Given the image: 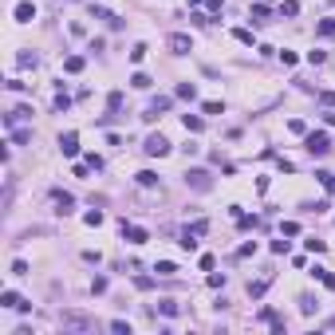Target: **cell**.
Instances as JSON below:
<instances>
[{"mask_svg":"<svg viewBox=\"0 0 335 335\" xmlns=\"http://www.w3.org/2000/svg\"><path fill=\"white\" fill-rule=\"evenodd\" d=\"M123 237L130 240V245H146V237H150V233L138 229V225H127V221H123Z\"/></svg>","mask_w":335,"mask_h":335,"instance_id":"cell-9","label":"cell"},{"mask_svg":"<svg viewBox=\"0 0 335 335\" xmlns=\"http://www.w3.org/2000/svg\"><path fill=\"white\" fill-rule=\"evenodd\" d=\"M83 221L95 229V225H103V213H99V209H91V213H83Z\"/></svg>","mask_w":335,"mask_h":335,"instance_id":"cell-28","label":"cell"},{"mask_svg":"<svg viewBox=\"0 0 335 335\" xmlns=\"http://www.w3.org/2000/svg\"><path fill=\"white\" fill-rule=\"evenodd\" d=\"M174 95H177V99H190V103H193V99H197V87H193V83H177V91H174Z\"/></svg>","mask_w":335,"mask_h":335,"instance_id":"cell-14","label":"cell"},{"mask_svg":"<svg viewBox=\"0 0 335 335\" xmlns=\"http://www.w3.org/2000/svg\"><path fill=\"white\" fill-rule=\"evenodd\" d=\"M162 111H170V99H166V95H158V99H154V103H150V107H146V114H142V118H146V123H154V118H158V114H162Z\"/></svg>","mask_w":335,"mask_h":335,"instance_id":"cell-7","label":"cell"},{"mask_svg":"<svg viewBox=\"0 0 335 335\" xmlns=\"http://www.w3.org/2000/svg\"><path fill=\"white\" fill-rule=\"evenodd\" d=\"M186 186L205 193V190H213V177H209V170H186Z\"/></svg>","mask_w":335,"mask_h":335,"instance_id":"cell-3","label":"cell"},{"mask_svg":"<svg viewBox=\"0 0 335 335\" xmlns=\"http://www.w3.org/2000/svg\"><path fill=\"white\" fill-rule=\"evenodd\" d=\"M316 32H319L323 40H335V20H319V24H316Z\"/></svg>","mask_w":335,"mask_h":335,"instance_id":"cell-18","label":"cell"},{"mask_svg":"<svg viewBox=\"0 0 335 335\" xmlns=\"http://www.w3.org/2000/svg\"><path fill=\"white\" fill-rule=\"evenodd\" d=\"M205 4H209V12H221V8H225V0H205Z\"/></svg>","mask_w":335,"mask_h":335,"instance_id":"cell-45","label":"cell"},{"mask_svg":"<svg viewBox=\"0 0 335 335\" xmlns=\"http://www.w3.org/2000/svg\"><path fill=\"white\" fill-rule=\"evenodd\" d=\"M300 12V0H284V4H280V16H296Z\"/></svg>","mask_w":335,"mask_h":335,"instance_id":"cell-27","label":"cell"},{"mask_svg":"<svg viewBox=\"0 0 335 335\" xmlns=\"http://www.w3.org/2000/svg\"><path fill=\"white\" fill-rule=\"evenodd\" d=\"M0 308H16V312H28L32 303H24L16 292H0Z\"/></svg>","mask_w":335,"mask_h":335,"instance_id":"cell-8","label":"cell"},{"mask_svg":"<svg viewBox=\"0 0 335 335\" xmlns=\"http://www.w3.org/2000/svg\"><path fill=\"white\" fill-rule=\"evenodd\" d=\"M146 51H150L146 44H134V48H130V64H142V59H146Z\"/></svg>","mask_w":335,"mask_h":335,"instance_id":"cell-25","label":"cell"},{"mask_svg":"<svg viewBox=\"0 0 335 335\" xmlns=\"http://www.w3.org/2000/svg\"><path fill=\"white\" fill-rule=\"evenodd\" d=\"M170 51H174V55H190V51H193V40H190L186 32H174V36H170Z\"/></svg>","mask_w":335,"mask_h":335,"instance_id":"cell-5","label":"cell"},{"mask_svg":"<svg viewBox=\"0 0 335 335\" xmlns=\"http://www.w3.org/2000/svg\"><path fill=\"white\" fill-rule=\"evenodd\" d=\"M280 233H284V237H296V233H300V225H296V221H284V225H280Z\"/></svg>","mask_w":335,"mask_h":335,"instance_id":"cell-40","label":"cell"},{"mask_svg":"<svg viewBox=\"0 0 335 335\" xmlns=\"http://www.w3.org/2000/svg\"><path fill=\"white\" fill-rule=\"evenodd\" d=\"M107 111H111V114L123 111V91H111V95H107Z\"/></svg>","mask_w":335,"mask_h":335,"instance_id":"cell-15","label":"cell"},{"mask_svg":"<svg viewBox=\"0 0 335 335\" xmlns=\"http://www.w3.org/2000/svg\"><path fill=\"white\" fill-rule=\"evenodd\" d=\"M205 114H225V103H201Z\"/></svg>","mask_w":335,"mask_h":335,"instance_id":"cell-33","label":"cell"},{"mask_svg":"<svg viewBox=\"0 0 335 335\" xmlns=\"http://www.w3.org/2000/svg\"><path fill=\"white\" fill-rule=\"evenodd\" d=\"M138 186H146V190L158 186V174H154V170H142V174H138Z\"/></svg>","mask_w":335,"mask_h":335,"instance_id":"cell-23","label":"cell"},{"mask_svg":"<svg viewBox=\"0 0 335 335\" xmlns=\"http://www.w3.org/2000/svg\"><path fill=\"white\" fill-rule=\"evenodd\" d=\"M134 288H138V292H150V288H154V280H150V276H134Z\"/></svg>","mask_w":335,"mask_h":335,"instance_id":"cell-34","label":"cell"},{"mask_svg":"<svg viewBox=\"0 0 335 335\" xmlns=\"http://www.w3.org/2000/svg\"><path fill=\"white\" fill-rule=\"evenodd\" d=\"M303 146H308L312 154H327V150H331V138H327V130H312V134H303Z\"/></svg>","mask_w":335,"mask_h":335,"instance_id":"cell-2","label":"cell"},{"mask_svg":"<svg viewBox=\"0 0 335 335\" xmlns=\"http://www.w3.org/2000/svg\"><path fill=\"white\" fill-rule=\"evenodd\" d=\"M264 292H268V280H253V284H249V296H253V300H260Z\"/></svg>","mask_w":335,"mask_h":335,"instance_id":"cell-24","label":"cell"},{"mask_svg":"<svg viewBox=\"0 0 335 335\" xmlns=\"http://www.w3.org/2000/svg\"><path fill=\"white\" fill-rule=\"evenodd\" d=\"M177 245L186 249V253H193V249H197V233H190V229H186V233H181V240H177Z\"/></svg>","mask_w":335,"mask_h":335,"instance_id":"cell-19","label":"cell"},{"mask_svg":"<svg viewBox=\"0 0 335 335\" xmlns=\"http://www.w3.org/2000/svg\"><path fill=\"white\" fill-rule=\"evenodd\" d=\"M181 123H186V130H190V134H201V130H205V123H201L197 114H186V118H181Z\"/></svg>","mask_w":335,"mask_h":335,"instance_id":"cell-17","label":"cell"},{"mask_svg":"<svg viewBox=\"0 0 335 335\" xmlns=\"http://www.w3.org/2000/svg\"><path fill=\"white\" fill-rule=\"evenodd\" d=\"M142 150H146V154H150V158H162V154H170V142H166L162 134H150Z\"/></svg>","mask_w":335,"mask_h":335,"instance_id":"cell-4","label":"cell"},{"mask_svg":"<svg viewBox=\"0 0 335 335\" xmlns=\"http://www.w3.org/2000/svg\"><path fill=\"white\" fill-rule=\"evenodd\" d=\"M190 233H197V237H205V233H209V221H205V217H201V221H193V225H190Z\"/></svg>","mask_w":335,"mask_h":335,"instance_id":"cell-35","label":"cell"},{"mask_svg":"<svg viewBox=\"0 0 335 335\" xmlns=\"http://www.w3.org/2000/svg\"><path fill=\"white\" fill-rule=\"evenodd\" d=\"M316 177H319V186H323L327 193H335V174H331V170H316Z\"/></svg>","mask_w":335,"mask_h":335,"instance_id":"cell-13","label":"cell"},{"mask_svg":"<svg viewBox=\"0 0 335 335\" xmlns=\"http://www.w3.org/2000/svg\"><path fill=\"white\" fill-rule=\"evenodd\" d=\"M64 71H67V75H79V71H83V55H67V59H64Z\"/></svg>","mask_w":335,"mask_h":335,"instance_id":"cell-12","label":"cell"},{"mask_svg":"<svg viewBox=\"0 0 335 335\" xmlns=\"http://www.w3.org/2000/svg\"><path fill=\"white\" fill-rule=\"evenodd\" d=\"M197 4H205V0H190V8H197Z\"/></svg>","mask_w":335,"mask_h":335,"instance_id":"cell-47","label":"cell"},{"mask_svg":"<svg viewBox=\"0 0 335 335\" xmlns=\"http://www.w3.org/2000/svg\"><path fill=\"white\" fill-rule=\"evenodd\" d=\"M268 16H272V12H268L264 4H253V12H249V20H253V24H268Z\"/></svg>","mask_w":335,"mask_h":335,"instance_id":"cell-16","label":"cell"},{"mask_svg":"<svg viewBox=\"0 0 335 335\" xmlns=\"http://www.w3.org/2000/svg\"><path fill=\"white\" fill-rule=\"evenodd\" d=\"M12 276H28V260H12Z\"/></svg>","mask_w":335,"mask_h":335,"instance_id":"cell-36","label":"cell"},{"mask_svg":"<svg viewBox=\"0 0 335 335\" xmlns=\"http://www.w3.org/2000/svg\"><path fill=\"white\" fill-rule=\"evenodd\" d=\"M292 245H288V240H272V253H276V256H284Z\"/></svg>","mask_w":335,"mask_h":335,"instance_id":"cell-41","label":"cell"},{"mask_svg":"<svg viewBox=\"0 0 335 335\" xmlns=\"http://www.w3.org/2000/svg\"><path fill=\"white\" fill-rule=\"evenodd\" d=\"M323 118H327V127H335V107H327V114H323Z\"/></svg>","mask_w":335,"mask_h":335,"instance_id":"cell-46","label":"cell"},{"mask_svg":"<svg viewBox=\"0 0 335 335\" xmlns=\"http://www.w3.org/2000/svg\"><path fill=\"white\" fill-rule=\"evenodd\" d=\"M111 331H118V335H130V323H127V319H114V323H111Z\"/></svg>","mask_w":335,"mask_h":335,"instance_id":"cell-37","label":"cell"},{"mask_svg":"<svg viewBox=\"0 0 335 335\" xmlns=\"http://www.w3.org/2000/svg\"><path fill=\"white\" fill-rule=\"evenodd\" d=\"M253 253H256V240H249V245H240V249H237V260H245V256H253Z\"/></svg>","mask_w":335,"mask_h":335,"instance_id":"cell-31","label":"cell"},{"mask_svg":"<svg viewBox=\"0 0 335 335\" xmlns=\"http://www.w3.org/2000/svg\"><path fill=\"white\" fill-rule=\"evenodd\" d=\"M316 308H319V303H316V296H300V312H303V316H312Z\"/></svg>","mask_w":335,"mask_h":335,"instance_id":"cell-22","label":"cell"},{"mask_svg":"<svg viewBox=\"0 0 335 335\" xmlns=\"http://www.w3.org/2000/svg\"><path fill=\"white\" fill-rule=\"evenodd\" d=\"M233 36H237L240 44H249V48H253V28H237V32H233Z\"/></svg>","mask_w":335,"mask_h":335,"instance_id":"cell-29","label":"cell"},{"mask_svg":"<svg viewBox=\"0 0 335 335\" xmlns=\"http://www.w3.org/2000/svg\"><path fill=\"white\" fill-rule=\"evenodd\" d=\"M59 150H64V158H75L79 154V138L75 134H59Z\"/></svg>","mask_w":335,"mask_h":335,"instance_id":"cell-10","label":"cell"},{"mask_svg":"<svg viewBox=\"0 0 335 335\" xmlns=\"http://www.w3.org/2000/svg\"><path fill=\"white\" fill-rule=\"evenodd\" d=\"M150 83H154V79H150L146 71H134V75H130V87H138V91H146Z\"/></svg>","mask_w":335,"mask_h":335,"instance_id":"cell-20","label":"cell"},{"mask_svg":"<svg viewBox=\"0 0 335 335\" xmlns=\"http://www.w3.org/2000/svg\"><path fill=\"white\" fill-rule=\"evenodd\" d=\"M319 280H323V288H331V292H335V272H327V268H323V272H319Z\"/></svg>","mask_w":335,"mask_h":335,"instance_id":"cell-38","label":"cell"},{"mask_svg":"<svg viewBox=\"0 0 335 335\" xmlns=\"http://www.w3.org/2000/svg\"><path fill=\"white\" fill-rule=\"evenodd\" d=\"M71 107V95H67V91H59V95H55V111H67Z\"/></svg>","mask_w":335,"mask_h":335,"instance_id":"cell-30","label":"cell"},{"mask_svg":"<svg viewBox=\"0 0 335 335\" xmlns=\"http://www.w3.org/2000/svg\"><path fill=\"white\" fill-rule=\"evenodd\" d=\"M91 292H107V276H95V280H91Z\"/></svg>","mask_w":335,"mask_h":335,"instance_id":"cell-44","label":"cell"},{"mask_svg":"<svg viewBox=\"0 0 335 335\" xmlns=\"http://www.w3.org/2000/svg\"><path fill=\"white\" fill-rule=\"evenodd\" d=\"M190 20H193V24H197V28H205V24H213V16H205V12H193V16H190Z\"/></svg>","mask_w":335,"mask_h":335,"instance_id":"cell-39","label":"cell"},{"mask_svg":"<svg viewBox=\"0 0 335 335\" xmlns=\"http://www.w3.org/2000/svg\"><path fill=\"white\" fill-rule=\"evenodd\" d=\"M319 103L323 107H335V91H319Z\"/></svg>","mask_w":335,"mask_h":335,"instance_id":"cell-43","label":"cell"},{"mask_svg":"<svg viewBox=\"0 0 335 335\" xmlns=\"http://www.w3.org/2000/svg\"><path fill=\"white\" fill-rule=\"evenodd\" d=\"M158 312H162V316H177V303H174V300H162Z\"/></svg>","mask_w":335,"mask_h":335,"instance_id":"cell-32","label":"cell"},{"mask_svg":"<svg viewBox=\"0 0 335 335\" xmlns=\"http://www.w3.org/2000/svg\"><path fill=\"white\" fill-rule=\"evenodd\" d=\"M12 16H16V24H32L36 20V4L32 0H20V4L12 8Z\"/></svg>","mask_w":335,"mask_h":335,"instance_id":"cell-6","label":"cell"},{"mask_svg":"<svg viewBox=\"0 0 335 335\" xmlns=\"http://www.w3.org/2000/svg\"><path fill=\"white\" fill-rule=\"evenodd\" d=\"M288 130H292V134H308V127H303L300 118H292V123H288Z\"/></svg>","mask_w":335,"mask_h":335,"instance_id":"cell-42","label":"cell"},{"mask_svg":"<svg viewBox=\"0 0 335 335\" xmlns=\"http://www.w3.org/2000/svg\"><path fill=\"white\" fill-rule=\"evenodd\" d=\"M59 327L64 331H95V316H87V312H59Z\"/></svg>","mask_w":335,"mask_h":335,"instance_id":"cell-1","label":"cell"},{"mask_svg":"<svg viewBox=\"0 0 335 335\" xmlns=\"http://www.w3.org/2000/svg\"><path fill=\"white\" fill-rule=\"evenodd\" d=\"M154 272H158V276H174L177 264H174V260H158V264H154Z\"/></svg>","mask_w":335,"mask_h":335,"instance_id":"cell-21","label":"cell"},{"mask_svg":"<svg viewBox=\"0 0 335 335\" xmlns=\"http://www.w3.org/2000/svg\"><path fill=\"white\" fill-rule=\"evenodd\" d=\"M55 205H59L55 213H64V217H67V213L75 209V201H71V193H55Z\"/></svg>","mask_w":335,"mask_h":335,"instance_id":"cell-11","label":"cell"},{"mask_svg":"<svg viewBox=\"0 0 335 335\" xmlns=\"http://www.w3.org/2000/svg\"><path fill=\"white\" fill-rule=\"evenodd\" d=\"M16 64H20V67H36V64H40V59H36L32 51H20V55H16Z\"/></svg>","mask_w":335,"mask_h":335,"instance_id":"cell-26","label":"cell"}]
</instances>
